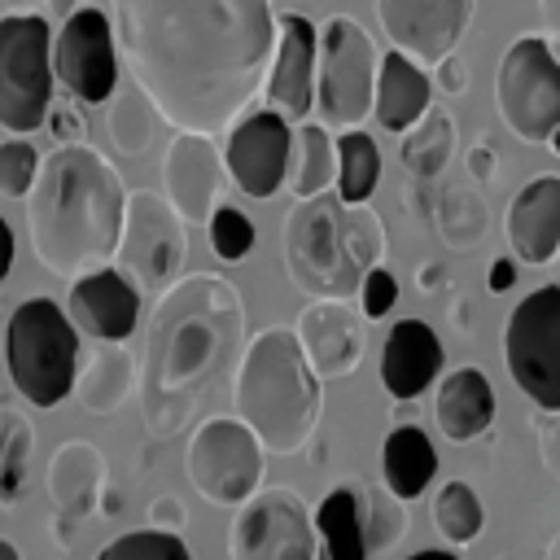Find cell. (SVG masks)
<instances>
[{
  "mask_svg": "<svg viewBox=\"0 0 560 560\" xmlns=\"http://www.w3.org/2000/svg\"><path fill=\"white\" fill-rule=\"evenodd\" d=\"M131 83L175 131L219 136L254 105L276 57L271 0H109Z\"/></svg>",
  "mask_w": 560,
  "mask_h": 560,
  "instance_id": "obj_1",
  "label": "cell"
},
{
  "mask_svg": "<svg viewBox=\"0 0 560 560\" xmlns=\"http://www.w3.org/2000/svg\"><path fill=\"white\" fill-rule=\"evenodd\" d=\"M245 350V302L219 271H188L153 298L140 350V407L158 438L188 424L192 407Z\"/></svg>",
  "mask_w": 560,
  "mask_h": 560,
  "instance_id": "obj_2",
  "label": "cell"
},
{
  "mask_svg": "<svg viewBox=\"0 0 560 560\" xmlns=\"http://www.w3.org/2000/svg\"><path fill=\"white\" fill-rule=\"evenodd\" d=\"M127 188L114 162L92 144H61L39 162L26 192V232L35 258L57 276L109 267L118 254Z\"/></svg>",
  "mask_w": 560,
  "mask_h": 560,
  "instance_id": "obj_3",
  "label": "cell"
},
{
  "mask_svg": "<svg viewBox=\"0 0 560 560\" xmlns=\"http://www.w3.org/2000/svg\"><path fill=\"white\" fill-rule=\"evenodd\" d=\"M385 258V223L368 201L315 192L284 214V267L311 298H359V284Z\"/></svg>",
  "mask_w": 560,
  "mask_h": 560,
  "instance_id": "obj_4",
  "label": "cell"
},
{
  "mask_svg": "<svg viewBox=\"0 0 560 560\" xmlns=\"http://www.w3.org/2000/svg\"><path fill=\"white\" fill-rule=\"evenodd\" d=\"M319 372L293 328H267L245 341L232 376V411L271 455H293L319 424Z\"/></svg>",
  "mask_w": 560,
  "mask_h": 560,
  "instance_id": "obj_5",
  "label": "cell"
},
{
  "mask_svg": "<svg viewBox=\"0 0 560 560\" xmlns=\"http://www.w3.org/2000/svg\"><path fill=\"white\" fill-rule=\"evenodd\" d=\"M4 368L31 407H57L79 381V328L52 298H26L4 328Z\"/></svg>",
  "mask_w": 560,
  "mask_h": 560,
  "instance_id": "obj_6",
  "label": "cell"
},
{
  "mask_svg": "<svg viewBox=\"0 0 560 560\" xmlns=\"http://www.w3.org/2000/svg\"><path fill=\"white\" fill-rule=\"evenodd\" d=\"M52 26L31 9L0 18V127L13 136L39 131L52 101Z\"/></svg>",
  "mask_w": 560,
  "mask_h": 560,
  "instance_id": "obj_7",
  "label": "cell"
},
{
  "mask_svg": "<svg viewBox=\"0 0 560 560\" xmlns=\"http://www.w3.org/2000/svg\"><path fill=\"white\" fill-rule=\"evenodd\" d=\"M376 70L381 52L372 35L337 13L319 26V52H315V109L324 127H359L372 114L376 101Z\"/></svg>",
  "mask_w": 560,
  "mask_h": 560,
  "instance_id": "obj_8",
  "label": "cell"
},
{
  "mask_svg": "<svg viewBox=\"0 0 560 560\" xmlns=\"http://www.w3.org/2000/svg\"><path fill=\"white\" fill-rule=\"evenodd\" d=\"M494 105L508 131L525 144H547L560 127V57L542 35H521L508 44L494 70Z\"/></svg>",
  "mask_w": 560,
  "mask_h": 560,
  "instance_id": "obj_9",
  "label": "cell"
},
{
  "mask_svg": "<svg viewBox=\"0 0 560 560\" xmlns=\"http://www.w3.org/2000/svg\"><path fill=\"white\" fill-rule=\"evenodd\" d=\"M188 254V219L166 201V192L153 188H131L127 192V214H122V236L114 267L149 298H158L166 284L179 280Z\"/></svg>",
  "mask_w": 560,
  "mask_h": 560,
  "instance_id": "obj_10",
  "label": "cell"
},
{
  "mask_svg": "<svg viewBox=\"0 0 560 560\" xmlns=\"http://www.w3.org/2000/svg\"><path fill=\"white\" fill-rule=\"evenodd\" d=\"M262 442L241 416H210L192 429L184 472L192 490L214 508H241L262 486Z\"/></svg>",
  "mask_w": 560,
  "mask_h": 560,
  "instance_id": "obj_11",
  "label": "cell"
},
{
  "mask_svg": "<svg viewBox=\"0 0 560 560\" xmlns=\"http://www.w3.org/2000/svg\"><path fill=\"white\" fill-rule=\"evenodd\" d=\"M503 363L538 411H560V284L516 302L503 324Z\"/></svg>",
  "mask_w": 560,
  "mask_h": 560,
  "instance_id": "obj_12",
  "label": "cell"
},
{
  "mask_svg": "<svg viewBox=\"0 0 560 560\" xmlns=\"http://www.w3.org/2000/svg\"><path fill=\"white\" fill-rule=\"evenodd\" d=\"M228 551L232 560H319V529L293 490H254L232 521Z\"/></svg>",
  "mask_w": 560,
  "mask_h": 560,
  "instance_id": "obj_13",
  "label": "cell"
},
{
  "mask_svg": "<svg viewBox=\"0 0 560 560\" xmlns=\"http://www.w3.org/2000/svg\"><path fill=\"white\" fill-rule=\"evenodd\" d=\"M52 70L57 83L83 101V105H105L118 92V39H114V18L79 4L57 39H52Z\"/></svg>",
  "mask_w": 560,
  "mask_h": 560,
  "instance_id": "obj_14",
  "label": "cell"
},
{
  "mask_svg": "<svg viewBox=\"0 0 560 560\" xmlns=\"http://www.w3.org/2000/svg\"><path fill=\"white\" fill-rule=\"evenodd\" d=\"M289 158H293V122L276 109H254L241 114L228 131V175L245 197H276L289 184Z\"/></svg>",
  "mask_w": 560,
  "mask_h": 560,
  "instance_id": "obj_15",
  "label": "cell"
},
{
  "mask_svg": "<svg viewBox=\"0 0 560 560\" xmlns=\"http://www.w3.org/2000/svg\"><path fill=\"white\" fill-rule=\"evenodd\" d=\"M376 22L389 48H402L433 70L468 31L472 0H376Z\"/></svg>",
  "mask_w": 560,
  "mask_h": 560,
  "instance_id": "obj_16",
  "label": "cell"
},
{
  "mask_svg": "<svg viewBox=\"0 0 560 560\" xmlns=\"http://www.w3.org/2000/svg\"><path fill=\"white\" fill-rule=\"evenodd\" d=\"M223 179H228V162H223L219 144L201 131H175V140L166 144V158H162V192L192 228L210 223Z\"/></svg>",
  "mask_w": 560,
  "mask_h": 560,
  "instance_id": "obj_17",
  "label": "cell"
},
{
  "mask_svg": "<svg viewBox=\"0 0 560 560\" xmlns=\"http://www.w3.org/2000/svg\"><path fill=\"white\" fill-rule=\"evenodd\" d=\"M315 52H319V26L306 13H280L276 57L267 74V109L284 114L289 122H306V114L315 109Z\"/></svg>",
  "mask_w": 560,
  "mask_h": 560,
  "instance_id": "obj_18",
  "label": "cell"
},
{
  "mask_svg": "<svg viewBox=\"0 0 560 560\" xmlns=\"http://www.w3.org/2000/svg\"><path fill=\"white\" fill-rule=\"evenodd\" d=\"M140 289L109 262L96 271H83L70 280L66 293V311L74 319V328L92 341H127L140 324Z\"/></svg>",
  "mask_w": 560,
  "mask_h": 560,
  "instance_id": "obj_19",
  "label": "cell"
},
{
  "mask_svg": "<svg viewBox=\"0 0 560 560\" xmlns=\"http://www.w3.org/2000/svg\"><path fill=\"white\" fill-rule=\"evenodd\" d=\"M105 494V455L92 442H61L48 459V503L57 521V542L70 547L74 529L101 508Z\"/></svg>",
  "mask_w": 560,
  "mask_h": 560,
  "instance_id": "obj_20",
  "label": "cell"
},
{
  "mask_svg": "<svg viewBox=\"0 0 560 560\" xmlns=\"http://www.w3.org/2000/svg\"><path fill=\"white\" fill-rule=\"evenodd\" d=\"M293 332H298L311 368L319 372V381L350 376L363 359V315H354L346 298H315L298 315Z\"/></svg>",
  "mask_w": 560,
  "mask_h": 560,
  "instance_id": "obj_21",
  "label": "cell"
},
{
  "mask_svg": "<svg viewBox=\"0 0 560 560\" xmlns=\"http://www.w3.org/2000/svg\"><path fill=\"white\" fill-rule=\"evenodd\" d=\"M508 249L521 262H551L560 254V175H534L508 206Z\"/></svg>",
  "mask_w": 560,
  "mask_h": 560,
  "instance_id": "obj_22",
  "label": "cell"
},
{
  "mask_svg": "<svg viewBox=\"0 0 560 560\" xmlns=\"http://www.w3.org/2000/svg\"><path fill=\"white\" fill-rule=\"evenodd\" d=\"M442 341L424 319H398L381 346V385L389 398H420L442 372Z\"/></svg>",
  "mask_w": 560,
  "mask_h": 560,
  "instance_id": "obj_23",
  "label": "cell"
},
{
  "mask_svg": "<svg viewBox=\"0 0 560 560\" xmlns=\"http://www.w3.org/2000/svg\"><path fill=\"white\" fill-rule=\"evenodd\" d=\"M433 101V79L424 74V66L416 57H407L402 48L381 52V70H376V101H372V118L385 131H407L429 114Z\"/></svg>",
  "mask_w": 560,
  "mask_h": 560,
  "instance_id": "obj_24",
  "label": "cell"
},
{
  "mask_svg": "<svg viewBox=\"0 0 560 560\" xmlns=\"http://www.w3.org/2000/svg\"><path fill=\"white\" fill-rule=\"evenodd\" d=\"M433 420L442 429V438L451 442H472L490 429L494 420V389L486 381L481 368H455L438 381V398H433Z\"/></svg>",
  "mask_w": 560,
  "mask_h": 560,
  "instance_id": "obj_25",
  "label": "cell"
},
{
  "mask_svg": "<svg viewBox=\"0 0 560 560\" xmlns=\"http://www.w3.org/2000/svg\"><path fill=\"white\" fill-rule=\"evenodd\" d=\"M131 385H140L131 350H122V341H101L88 354V368H79L74 398L92 416H114L122 407V398L131 394Z\"/></svg>",
  "mask_w": 560,
  "mask_h": 560,
  "instance_id": "obj_26",
  "label": "cell"
},
{
  "mask_svg": "<svg viewBox=\"0 0 560 560\" xmlns=\"http://www.w3.org/2000/svg\"><path fill=\"white\" fill-rule=\"evenodd\" d=\"M381 472H385L389 494H398L402 503L420 499L438 472V451H433L429 433L416 424H398L381 446Z\"/></svg>",
  "mask_w": 560,
  "mask_h": 560,
  "instance_id": "obj_27",
  "label": "cell"
},
{
  "mask_svg": "<svg viewBox=\"0 0 560 560\" xmlns=\"http://www.w3.org/2000/svg\"><path fill=\"white\" fill-rule=\"evenodd\" d=\"M319 551L328 560H368V529H363V499L359 486H332L315 508Z\"/></svg>",
  "mask_w": 560,
  "mask_h": 560,
  "instance_id": "obj_28",
  "label": "cell"
},
{
  "mask_svg": "<svg viewBox=\"0 0 560 560\" xmlns=\"http://www.w3.org/2000/svg\"><path fill=\"white\" fill-rule=\"evenodd\" d=\"M337 179V140L324 122H298L293 131V158H289V188L293 201L324 192Z\"/></svg>",
  "mask_w": 560,
  "mask_h": 560,
  "instance_id": "obj_29",
  "label": "cell"
},
{
  "mask_svg": "<svg viewBox=\"0 0 560 560\" xmlns=\"http://www.w3.org/2000/svg\"><path fill=\"white\" fill-rule=\"evenodd\" d=\"M451 149H455V122H451V114H442V109L429 105V114H424L416 127L402 131V140H398V162H402L416 179H433V175H442V166L451 162Z\"/></svg>",
  "mask_w": 560,
  "mask_h": 560,
  "instance_id": "obj_30",
  "label": "cell"
},
{
  "mask_svg": "<svg viewBox=\"0 0 560 560\" xmlns=\"http://www.w3.org/2000/svg\"><path fill=\"white\" fill-rule=\"evenodd\" d=\"M490 228L486 197L472 184H446L438 197V236L451 249H477Z\"/></svg>",
  "mask_w": 560,
  "mask_h": 560,
  "instance_id": "obj_31",
  "label": "cell"
},
{
  "mask_svg": "<svg viewBox=\"0 0 560 560\" xmlns=\"http://www.w3.org/2000/svg\"><path fill=\"white\" fill-rule=\"evenodd\" d=\"M381 184V149L368 131L346 127L337 136V192L346 201H368Z\"/></svg>",
  "mask_w": 560,
  "mask_h": 560,
  "instance_id": "obj_32",
  "label": "cell"
},
{
  "mask_svg": "<svg viewBox=\"0 0 560 560\" xmlns=\"http://www.w3.org/2000/svg\"><path fill=\"white\" fill-rule=\"evenodd\" d=\"M158 109H153V101L131 83L127 92H118V96H109V118H105V127H109V140H114V149L122 153V158H140L149 144H153V127H158Z\"/></svg>",
  "mask_w": 560,
  "mask_h": 560,
  "instance_id": "obj_33",
  "label": "cell"
},
{
  "mask_svg": "<svg viewBox=\"0 0 560 560\" xmlns=\"http://www.w3.org/2000/svg\"><path fill=\"white\" fill-rule=\"evenodd\" d=\"M31 420L22 411L0 407V503L13 508L26 494V464H31Z\"/></svg>",
  "mask_w": 560,
  "mask_h": 560,
  "instance_id": "obj_34",
  "label": "cell"
},
{
  "mask_svg": "<svg viewBox=\"0 0 560 560\" xmlns=\"http://www.w3.org/2000/svg\"><path fill=\"white\" fill-rule=\"evenodd\" d=\"M433 525L446 542L464 547L481 534L486 525V512H481V499L468 481H442L438 486V499H433Z\"/></svg>",
  "mask_w": 560,
  "mask_h": 560,
  "instance_id": "obj_35",
  "label": "cell"
},
{
  "mask_svg": "<svg viewBox=\"0 0 560 560\" xmlns=\"http://www.w3.org/2000/svg\"><path fill=\"white\" fill-rule=\"evenodd\" d=\"M96 560H192V551L171 529H136V534H118L114 542H105Z\"/></svg>",
  "mask_w": 560,
  "mask_h": 560,
  "instance_id": "obj_36",
  "label": "cell"
},
{
  "mask_svg": "<svg viewBox=\"0 0 560 560\" xmlns=\"http://www.w3.org/2000/svg\"><path fill=\"white\" fill-rule=\"evenodd\" d=\"M359 499H363V529H368V556L389 547L394 538L407 534V512H402V499L385 490H372V486H359Z\"/></svg>",
  "mask_w": 560,
  "mask_h": 560,
  "instance_id": "obj_37",
  "label": "cell"
},
{
  "mask_svg": "<svg viewBox=\"0 0 560 560\" xmlns=\"http://www.w3.org/2000/svg\"><path fill=\"white\" fill-rule=\"evenodd\" d=\"M206 232H210L214 258H223V262H241V258L249 254V245H254V223H249V214H245L241 206H232V201H219V206H214Z\"/></svg>",
  "mask_w": 560,
  "mask_h": 560,
  "instance_id": "obj_38",
  "label": "cell"
},
{
  "mask_svg": "<svg viewBox=\"0 0 560 560\" xmlns=\"http://www.w3.org/2000/svg\"><path fill=\"white\" fill-rule=\"evenodd\" d=\"M39 153L31 140H4L0 144V192L4 197H26L35 175H39Z\"/></svg>",
  "mask_w": 560,
  "mask_h": 560,
  "instance_id": "obj_39",
  "label": "cell"
},
{
  "mask_svg": "<svg viewBox=\"0 0 560 560\" xmlns=\"http://www.w3.org/2000/svg\"><path fill=\"white\" fill-rule=\"evenodd\" d=\"M398 302V280L385 271V267H372L359 284V315L372 324V319H385Z\"/></svg>",
  "mask_w": 560,
  "mask_h": 560,
  "instance_id": "obj_40",
  "label": "cell"
},
{
  "mask_svg": "<svg viewBox=\"0 0 560 560\" xmlns=\"http://www.w3.org/2000/svg\"><path fill=\"white\" fill-rule=\"evenodd\" d=\"M534 429H538V459L560 481V411H542Z\"/></svg>",
  "mask_w": 560,
  "mask_h": 560,
  "instance_id": "obj_41",
  "label": "cell"
},
{
  "mask_svg": "<svg viewBox=\"0 0 560 560\" xmlns=\"http://www.w3.org/2000/svg\"><path fill=\"white\" fill-rule=\"evenodd\" d=\"M149 525H153V529H171V534H175V529L184 525V503H179L175 494H158V499L149 503Z\"/></svg>",
  "mask_w": 560,
  "mask_h": 560,
  "instance_id": "obj_42",
  "label": "cell"
},
{
  "mask_svg": "<svg viewBox=\"0 0 560 560\" xmlns=\"http://www.w3.org/2000/svg\"><path fill=\"white\" fill-rule=\"evenodd\" d=\"M433 88H438L442 96H459V92H464V66L455 61V52H446V57L433 66Z\"/></svg>",
  "mask_w": 560,
  "mask_h": 560,
  "instance_id": "obj_43",
  "label": "cell"
},
{
  "mask_svg": "<svg viewBox=\"0 0 560 560\" xmlns=\"http://www.w3.org/2000/svg\"><path fill=\"white\" fill-rule=\"evenodd\" d=\"M494 166H499V158H494L490 144H472V149H468V175H472V179H490Z\"/></svg>",
  "mask_w": 560,
  "mask_h": 560,
  "instance_id": "obj_44",
  "label": "cell"
},
{
  "mask_svg": "<svg viewBox=\"0 0 560 560\" xmlns=\"http://www.w3.org/2000/svg\"><path fill=\"white\" fill-rule=\"evenodd\" d=\"M516 284V262L512 258H494L490 262V276H486V289L490 293H508Z\"/></svg>",
  "mask_w": 560,
  "mask_h": 560,
  "instance_id": "obj_45",
  "label": "cell"
},
{
  "mask_svg": "<svg viewBox=\"0 0 560 560\" xmlns=\"http://www.w3.org/2000/svg\"><path fill=\"white\" fill-rule=\"evenodd\" d=\"M538 13H542V26H547V44L560 57V0H538Z\"/></svg>",
  "mask_w": 560,
  "mask_h": 560,
  "instance_id": "obj_46",
  "label": "cell"
},
{
  "mask_svg": "<svg viewBox=\"0 0 560 560\" xmlns=\"http://www.w3.org/2000/svg\"><path fill=\"white\" fill-rule=\"evenodd\" d=\"M9 267H13V232H9V223L0 214V280L9 276Z\"/></svg>",
  "mask_w": 560,
  "mask_h": 560,
  "instance_id": "obj_47",
  "label": "cell"
},
{
  "mask_svg": "<svg viewBox=\"0 0 560 560\" xmlns=\"http://www.w3.org/2000/svg\"><path fill=\"white\" fill-rule=\"evenodd\" d=\"M44 4H48V13H52V18H61V22H66L83 0H44Z\"/></svg>",
  "mask_w": 560,
  "mask_h": 560,
  "instance_id": "obj_48",
  "label": "cell"
},
{
  "mask_svg": "<svg viewBox=\"0 0 560 560\" xmlns=\"http://www.w3.org/2000/svg\"><path fill=\"white\" fill-rule=\"evenodd\" d=\"M442 284V267H420V289L429 293V289H438Z\"/></svg>",
  "mask_w": 560,
  "mask_h": 560,
  "instance_id": "obj_49",
  "label": "cell"
},
{
  "mask_svg": "<svg viewBox=\"0 0 560 560\" xmlns=\"http://www.w3.org/2000/svg\"><path fill=\"white\" fill-rule=\"evenodd\" d=\"M407 560H459L455 551H442V547H424V551H416V556H407Z\"/></svg>",
  "mask_w": 560,
  "mask_h": 560,
  "instance_id": "obj_50",
  "label": "cell"
},
{
  "mask_svg": "<svg viewBox=\"0 0 560 560\" xmlns=\"http://www.w3.org/2000/svg\"><path fill=\"white\" fill-rule=\"evenodd\" d=\"M118 508H122V503H118V494H109V490H105V494H101V512H105V516H114Z\"/></svg>",
  "mask_w": 560,
  "mask_h": 560,
  "instance_id": "obj_51",
  "label": "cell"
},
{
  "mask_svg": "<svg viewBox=\"0 0 560 560\" xmlns=\"http://www.w3.org/2000/svg\"><path fill=\"white\" fill-rule=\"evenodd\" d=\"M0 560H22V556H18V547H13V542H4V538H0Z\"/></svg>",
  "mask_w": 560,
  "mask_h": 560,
  "instance_id": "obj_52",
  "label": "cell"
},
{
  "mask_svg": "<svg viewBox=\"0 0 560 560\" xmlns=\"http://www.w3.org/2000/svg\"><path fill=\"white\" fill-rule=\"evenodd\" d=\"M547 149H551V153H556V158H560V127H556V131H551V136H547Z\"/></svg>",
  "mask_w": 560,
  "mask_h": 560,
  "instance_id": "obj_53",
  "label": "cell"
},
{
  "mask_svg": "<svg viewBox=\"0 0 560 560\" xmlns=\"http://www.w3.org/2000/svg\"><path fill=\"white\" fill-rule=\"evenodd\" d=\"M9 9H35V4H44V0H4Z\"/></svg>",
  "mask_w": 560,
  "mask_h": 560,
  "instance_id": "obj_54",
  "label": "cell"
},
{
  "mask_svg": "<svg viewBox=\"0 0 560 560\" xmlns=\"http://www.w3.org/2000/svg\"><path fill=\"white\" fill-rule=\"evenodd\" d=\"M547 560H560V534L551 538V547H547Z\"/></svg>",
  "mask_w": 560,
  "mask_h": 560,
  "instance_id": "obj_55",
  "label": "cell"
},
{
  "mask_svg": "<svg viewBox=\"0 0 560 560\" xmlns=\"http://www.w3.org/2000/svg\"><path fill=\"white\" fill-rule=\"evenodd\" d=\"M319 560H328V556H324V551H319Z\"/></svg>",
  "mask_w": 560,
  "mask_h": 560,
  "instance_id": "obj_56",
  "label": "cell"
}]
</instances>
